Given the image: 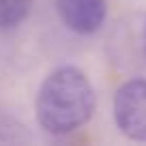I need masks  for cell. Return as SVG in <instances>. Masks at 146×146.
<instances>
[{"label": "cell", "instance_id": "6da1fadb", "mask_svg": "<svg viewBox=\"0 0 146 146\" xmlns=\"http://www.w3.org/2000/svg\"><path fill=\"white\" fill-rule=\"evenodd\" d=\"M97 95L82 69L64 64L43 80L35 101L36 123L52 135H69L95 114Z\"/></svg>", "mask_w": 146, "mask_h": 146}, {"label": "cell", "instance_id": "7a4b0ae2", "mask_svg": "<svg viewBox=\"0 0 146 146\" xmlns=\"http://www.w3.org/2000/svg\"><path fill=\"white\" fill-rule=\"evenodd\" d=\"M114 125L127 140L146 142V80L135 78L118 86L112 101Z\"/></svg>", "mask_w": 146, "mask_h": 146}, {"label": "cell", "instance_id": "3957f363", "mask_svg": "<svg viewBox=\"0 0 146 146\" xmlns=\"http://www.w3.org/2000/svg\"><path fill=\"white\" fill-rule=\"evenodd\" d=\"M56 13L75 35H95L108 19V0H56Z\"/></svg>", "mask_w": 146, "mask_h": 146}, {"label": "cell", "instance_id": "277c9868", "mask_svg": "<svg viewBox=\"0 0 146 146\" xmlns=\"http://www.w3.org/2000/svg\"><path fill=\"white\" fill-rule=\"evenodd\" d=\"M35 0H0V30H13L30 15Z\"/></svg>", "mask_w": 146, "mask_h": 146}, {"label": "cell", "instance_id": "5b68a950", "mask_svg": "<svg viewBox=\"0 0 146 146\" xmlns=\"http://www.w3.org/2000/svg\"><path fill=\"white\" fill-rule=\"evenodd\" d=\"M144 56H146V24H144Z\"/></svg>", "mask_w": 146, "mask_h": 146}]
</instances>
